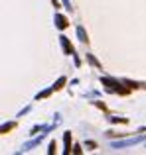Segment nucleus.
I'll return each mask as SVG.
<instances>
[{
	"mask_svg": "<svg viewBox=\"0 0 146 155\" xmlns=\"http://www.w3.org/2000/svg\"><path fill=\"white\" fill-rule=\"evenodd\" d=\"M12 128H14V124H4V126H2V132H6V130H12Z\"/></svg>",
	"mask_w": 146,
	"mask_h": 155,
	"instance_id": "11",
	"label": "nucleus"
},
{
	"mask_svg": "<svg viewBox=\"0 0 146 155\" xmlns=\"http://www.w3.org/2000/svg\"><path fill=\"white\" fill-rule=\"evenodd\" d=\"M59 41H61V47H63V51H65L67 55H73V45L69 43V39H67L65 35H61V38H59Z\"/></svg>",
	"mask_w": 146,
	"mask_h": 155,
	"instance_id": "4",
	"label": "nucleus"
},
{
	"mask_svg": "<svg viewBox=\"0 0 146 155\" xmlns=\"http://www.w3.org/2000/svg\"><path fill=\"white\" fill-rule=\"evenodd\" d=\"M63 4H65L67 10H71V0H63Z\"/></svg>",
	"mask_w": 146,
	"mask_h": 155,
	"instance_id": "12",
	"label": "nucleus"
},
{
	"mask_svg": "<svg viewBox=\"0 0 146 155\" xmlns=\"http://www.w3.org/2000/svg\"><path fill=\"white\" fill-rule=\"evenodd\" d=\"M77 38H79L81 41H89L87 39V31H85L83 26H77Z\"/></svg>",
	"mask_w": 146,
	"mask_h": 155,
	"instance_id": "6",
	"label": "nucleus"
},
{
	"mask_svg": "<svg viewBox=\"0 0 146 155\" xmlns=\"http://www.w3.org/2000/svg\"><path fill=\"white\" fill-rule=\"evenodd\" d=\"M101 83L107 84L109 91H113V92H123V94H127V92H128L127 88H123V87H120V83H116L115 79H107V77L103 79V77H101Z\"/></svg>",
	"mask_w": 146,
	"mask_h": 155,
	"instance_id": "2",
	"label": "nucleus"
},
{
	"mask_svg": "<svg viewBox=\"0 0 146 155\" xmlns=\"http://www.w3.org/2000/svg\"><path fill=\"white\" fill-rule=\"evenodd\" d=\"M67 83V79L65 77H59L57 81H55V84H54V91H59V88H63V84Z\"/></svg>",
	"mask_w": 146,
	"mask_h": 155,
	"instance_id": "7",
	"label": "nucleus"
},
{
	"mask_svg": "<svg viewBox=\"0 0 146 155\" xmlns=\"http://www.w3.org/2000/svg\"><path fill=\"white\" fill-rule=\"evenodd\" d=\"M63 143H65L63 153H69L71 151V132H65V134H63Z\"/></svg>",
	"mask_w": 146,
	"mask_h": 155,
	"instance_id": "5",
	"label": "nucleus"
},
{
	"mask_svg": "<svg viewBox=\"0 0 146 155\" xmlns=\"http://www.w3.org/2000/svg\"><path fill=\"white\" fill-rule=\"evenodd\" d=\"M51 91H54V87L47 88V91H43V92H40V94H36V98H38V100H40V98H46V96H50V92H51Z\"/></svg>",
	"mask_w": 146,
	"mask_h": 155,
	"instance_id": "9",
	"label": "nucleus"
},
{
	"mask_svg": "<svg viewBox=\"0 0 146 155\" xmlns=\"http://www.w3.org/2000/svg\"><path fill=\"white\" fill-rule=\"evenodd\" d=\"M146 141V136L144 134H140V136H134V137H127V140H119V141H113V147L115 149H124V147H132V145L136 143H142Z\"/></svg>",
	"mask_w": 146,
	"mask_h": 155,
	"instance_id": "1",
	"label": "nucleus"
},
{
	"mask_svg": "<svg viewBox=\"0 0 146 155\" xmlns=\"http://www.w3.org/2000/svg\"><path fill=\"white\" fill-rule=\"evenodd\" d=\"M87 61H89V63H91V65H95V67H101V63H99V61H97L95 57L91 55V53H87Z\"/></svg>",
	"mask_w": 146,
	"mask_h": 155,
	"instance_id": "8",
	"label": "nucleus"
},
{
	"mask_svg": "<svg viewBox=\"0 0 146 155\" xmlns=\"http://www.w3.org/2000/svg\"><path fill=\"white\" fill-rule=\"evenodd\" d=\"M54 151H55V141H51V143H50V149H47V153L51 155V153H54Z\"/></svg>",
	"mask_w": 146,
	"mask_h": 155,
	"instance_id": "10",
	"label": "nucleus"
},
{
	"mask_svg": "<svg viewBox=\"0 0 146 155\" xmlns=\"http://www.w3.org/2000/svg\"><path fill=\"white\" fill-rule=\"evenodd\" d=\"M54 22H55V28H57V30H65V28L69 26V22H67V18H65V16H61V14H55Z\"/></svg>",
	"mask_w": 146,
	"mask_h": 155,
	"instance_id": "3",
	"label": "nucleus"
}]
</instances>
